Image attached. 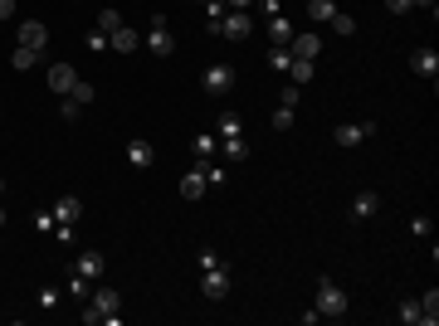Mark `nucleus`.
Instances as JSON below:
<instances>
[{
	"label": "nucleus",
	"instance_id": "f257e3e1",
	"mask_svg": "<svg viewBox=\"0 0 439 326\" xmlns=\"http://www.w3.org/2000/svg\"><path fill=\"white\" fill-rule=\"evenodd\" d=\"M313 307H318V317H332V322H337V317H346L351 297H346V288H342L337 278H318V302H313Z\"/></svg>",
	"mask_w": 439,
	"mask_h": 326
},
{
	"label": "nucleus",
	"instance_id": "f03ea898",
	"mask_svg": "<svg viewBox=\"0 0 439 326\" xmlns=\"http://www.w3.org/2000/svg\"><path fill=\"white\" fill-rule=\"evenodd\" d=\"M229 288H234V273H229V263L219 258V263H210V268H205V278H201V292H205L210 302H224V297H229Z\"/></svg>",
	"mask_w": 439,
	"mask_h": 326
},
{
	"label": "nucleus",
	"instance_id": "7ed1b4c3",
	"mask_svg": "<svg viewBox=\"0 0 439 326\" xmlns=\"http://www.w3.org/2000/svg\"><path fill=\"white\" fill-rule=\"evenodd\" d=\"M219 34L234 39V44L249 39V34H254V15H249V10H224V15H219Z\"/></svg>",
	"mask_w": 439,
	"mask_h": 326
},
{
	"label": "nucleus",
	"instance_id": "20e7f679",
	"mask_svg": "<svg viewBox=\"0 0 439 326\" xmlns=\"http://www.w3.org/2000/svg\"><path fill=\"white\" fill-rule=\"evenodd\" d=\"M142 44H147L156 59H171V54H176V39H171V29H166V20H161V15L151 20V34H142Z\"/></svg>",
	"mask_w": 439,
	"mask_h": 326
},
{
	"label": "nucleus",
	"instance_id": "39448f33",
	"mask_svg": "<svg viewBox=\"0 0 439 326\" xmlns=\"http://www.w3.org/2000/svg\"><path fill=\"white\" fill-rule=\"evenodd\" d=\"M332 136H337V146H346V151H351V146H361V141H371V136H376V122H371V117H366V122H342Z\"/></svg>",
	"mask_w": 439,
	"mask_h": 326
},
{
	"label": "nucleus",
	"instance_id": "423d86ee",
	"mask_svg": "<svg viewBox=\"0 0 439 326\" xmlns=\"http://www.w3.org/2000/svg\"><path fill=\"white\" fill-rule=\"evenodd\" d=\"M122 156H127V166H132V171H151V166H156V146H151L147 136H132Z\"/></svg>",
	"mask_w": 439,
	"mask_h": 326
},
{
	"label": "nucleus",
	"instance_id": "0eeeda50",
	"mask_svg": "<svg viewBox=\"0 0 439 326\" xmlns=\"http://www.w3.org/2000/svg\"><path fill=\"white\" fill-rule=\"evenodd\" d=\"M201 88H205L210 98H224V93L234 88V69H229V64H210L205 78H201Z\"/></svg>",
	"mask_w": 439,
	"mask_h": 326
},
{
	"label": "nucleus",
	"instance_id": "6e6552de",
	"mask_svg": "<svg viewBox=\"0 0 439 326\" xmlns=\"http://www.w3.org/2000/svg\"><path fill=\"white\" fill-rule=\"evenodd\" d=\"M74 273H83L88 283H98V278L108 273V258H103V248H83V253H79V263H74Z\"/></svg>",
	"mask_w": 439,
	"mask_h": 326
},
{
	"label": "nucleus",
	"instance_id": "1a4fd4ad",
	"mask_svg": "<svg viewBox=\"0 0 439 326\" xmlns=\"http://www.w3.org/2000/svg\"><path fill=\"white\" fill-rule=\"evenodd\" d=\"M15 39H20L25 49H34V54H44V44H49V29H44V20H25Z\"/></svg>",
	"mask_w": 439,
	"mask_h": 326
},
{
	"label": "nucleus",
	"instance_id": "9d476101",
	"mask_svg": "<svg viewBox=\"0 0 439 326\" xmlns=\"http://www.w3.org/2000/svg\"><path fill=\"white\" fill-rule=\"evenodd\" d=\"M44 78H49V88H54L59 98H69V93H74V83H79L74 64H49V73H44Z\"/></svg>",
	"mask_w": 439,
	"mask_h": 326
},
{
	"label": "nucleus",
	"instance_id": "9b49d317",
	"mask_svg": "<svg viewBox=\"0 0 439 326\" xmlns=\"http://www.w3.org/2000/svg\"><path fill=\"white\" fill-rule=\"evenodd\" d=\"M288 54H293V59H318V54H323V34H318V29H313V34H293V39H288Z\"/></svg>",
	"mask_w": 439,
	"mask_h": 326
},
{
	"label": "nucleus",
	"instance_id": "f8f14e48",
	"mask_svg": "<svg viewBox=\"0 0 439 326\" xmlns=\"http://www.w3.org/2000/svg\"><path fill=\"white\" fill-rule=\"evenodd\" d=\"M108 49H112V54H137V49H142V34L127 29V24H117V29L108 34Z\"/></svg>",
	"mask_w": 439,
	"mask_h": 326
},
{
	"label": "nucleus",
	"instance_id": "ddd939ff",
	"mask_svg": "<svg viewBox=\"0 0 439 326\" xmlns=\"http://www.w3.org/2000/svg\"><path fill=\"white\" fill-rule=\"evenodd\" d=\"M410 69H415L420 78H435V73H439V54L430 49V44H420V49L410 54Z\"/></svg>",
	"mask_w": 439,
	"mask_h": 326
},
{
	"label": "nucleus",
	"instance_id": "4468645a",
	"mask_svg": "<svg viewBox=\"0 0 439 326\" xmlns=\"http://www.w3.org/2000/svg\"><path fill=\"white\" fill-rule=\"evenodd\" d=\"M351 215L356 219H376L381 215V195H376V190H361V195L351 200Z\"/></svg>",
	"mask_w": 439,
	"mask_h": 326
},
{
	"label": "nucleus",
	"instance_id": "2eb2a0df",
	"mask_svg": "<svg viewBox=\"0 0 439 326\" xmlns=\"http://www.w3.org/2000/svg\"><path fill=\"white\" fill-rule=\"evenodd\" d=\"M205 185H210V180H205V171H201V166L181 176V195H186V200H201V195H205Z\"/></svg>",
	"mask_w": 439,
	"mask_h": 326
},
{
	"label": "nucleus",
	"instance_id": "dca6fc26",
	"mask_svg": "<svg viewBox=\"0 0 439 326\" xmlns=\"http://www.w3.org/2000/svg\"><path fill=\"white\" fill-rule=\"evenodd\" d=\"M396 322H405V326H425V312H420V297H405V302L396 307Z\"/></svg>",
	"mask_w": 439,
	"mask_h": 326
},
{
	"label": "nucleus",
	"instance_id": "f3484780",
	"mask_svg": "<svg viewBox=\"0 0 439 326\" xmlns=\"http://www.w3.org/2000/svg\"><path fill=\"white\" fill-rule=\"evenodd\" d=\"M79 215H83V205H79L74 195H59V200H54V219H59V224H74Z\"/></svg>",
	"mask_w": 439,
	"mask_h": 326
},
{
	"label": "nucleus",
	"instance_id": "a211bd4d",
	"mask_svg": "<svg viewBox=\"0 0 439 326\" xmlns=\"http://www.w3.org/2000/svg\"><path fill=\"white\" fill-rule=\"evenodd\" d=\"M219 156H224V161H244V156H249V141H244V136H224V141H219Z\"/></svg>",
	"mask_w": 439,
	"mask_h": 326
},
{
	"label": "nucleus",
	"instance_id": "6ab92c4d",
	"mask_svg": "<svg viewBox=\"0 0 439 326\" xmlns=\"http://www.w3.org/2000/svg\"><path fill=\"white\" fill-rule=\"evenodd\" d=\"M332 15H337V0H308V20L313 24H327Z\"/></svg>",
	"mask_w": 439,
	"mask_h": 326
},
{
	"label": "nucleus",
	"instance_id": "aec40b11",
	"mask_svg": "<svg viewBox=\"0 0 439 326\" xmlns=\"http://www.w3.org/2000/svg\"><path fill=\"white\" fill-rule=\"evenodd\" d=\"M269 39H273V44H288V39H293V24H288V15H273V20H269Z\"/></svg>",
	"mask_w": 439,
	"mask_h": 326
},
{
	"label": "nucleus",
	"instance_id": "412c9836",
	"mask_svg": "<svg viewBox=\"0 0 439 326\" xmlns=\"http://www.w3.org/2000/svg\"><path fill=\"white\" fill-rule=\"evenodd\" d=\"M288 83H298V88L313 83V59H293V64H288Z\"/></svg>",
	"mask_w": 439,
	"mask_h": 326
},
{
	"label": "nucleus",
	"instance_id": "4be33fe9",
	"mask_svg": "<svg viewBox=\"0 0 439 326\" xmlns=\"http://www.w3.org/2000/svg\"><path fill=\"white\" fill-rule=\"evenodd\" d=\"M288 64H293L288 44H273V49H269V69H273V73H288Z\"/></svg>",
	"mask_w": 439,
	"mask_h": 326
},
{
	"label": "nucleus",
	"instance_id": "5701e85b",
	"mask_svg": "<svg viewBox=\"0 0 439 326\" xmlns=\"http://www.w3.org/2000/svg\"><path fill=\"white\" fill-rule=\"evenodd\" d=\"M215 136H219V141H224V136H239V117H234V112H219Z\"/></svg>",
	"mask_w": 439,
	"mask_h": 326
},
{
	"label": "nucleus",
	"instance_id": "b1692460",
	"mask_svg": "<svg viewBox=\"0 0 439 326\" xmlns=\"http://www.w3.org/2000/svg\"><path fill=\"white\" fill-rule=\"evenodd\" d=\"M69 98H74V103H79V108H88V103H93V98H98V88H93V83H83V78H79V83H74V93H69Z\"/></svg>",
	"mask_w": 439,
	"mask_h": 326
},
{
	"label": "nucleus",
	"instance_id": "393cba45",
	"mask_svg": "<svg viewBox=\"0 0 439 326\" xmlns=\"http://www.w3.org/2000/svg\"><path fill=\"white\" fill-rule=\"evenodd\" d=\"M34 59H39V54H34V49H25V44H15V54H10V64H15V69H34Z\"/></svg>",
	"mask_w": 439,
	"mask_h": 326
},
{
	"label": "nucleus",
	"instance_id": "a878e982",
	"mask_svg": "<svg viewBox=\"0 0 439 326\" xmlns=\"http://www.w3.org/2000/svg\"><path fill=\"white\" fill-rule=\"evenodd\" d=\"M201 171H205V180H210V185H219V180H224V166H219V161H210V156H201Z\"/></svg>",
	"mask_w": 439,
	"mask_h": 326
},
{
	"label": "nucleus",
	"instance_id": "bb28decb",
	"mask_svg": "<svg viewBox=\"0 0 439 326\" xmlns=\"http://www.w3.org/2000/svg\"><path fill=\"white\" fill-rule=\"evenodd\" d=\"M196 151H201V156H215V151H219V136L201 132V136H196Z\"/></svg>",
	"mask_w": 439,
	"mask_h": 326
},
{
	"label": "nucleus",
	"instance_id": "cd10ccee",
	"mask_svg": "<svg viewBox=\"0 0 439 326\" xmlns=\"http://www.w3.org/2000/svg\"><path fill=\"white\" fill-rule=\"evenodd\" d=\"M298 93H303L298 83H283V93H278V108H298Z\"/></svg>",
	"mask_w": 439,
	"mask_h": 326
},
{
	"label": "nucleus",
	"instance_id": "c85d7f7f",
	"mask_svg": "<svg viewBox=\"0 0 439 326\" xmlns=\"http://www.w3.org/2000/svg\"><path fill=\"white\" fill-rule=\"evenodd\" d=\"M327 24H332V29H337V34H351V29H356V20H351V15H342V10L332 15Z\"/></svg>",
	"mask_w": 439,
	"mask_h": 326
},
{
	"label": "nucleus",
	"instance_id": "c756f323",
	"mask_svg": "<svg viewBox=\"0 0 439 326\" xmlns=\"http://www.w3.org/2000/svg\"><path fill=\"white\" fill-rule=\"evenodd\" d=\"M293 117H298V108H278V112H273V127H278V132H288V127H293Z\"/></svg>",
	"mask_w": 439,
	"mask_h": 326
},
{
	"label": "nucleus",
	"instance_id": "7c9ffc66",
	"mask_svg": "<svg viewBox=\"0 0 439 326\" xmlns=\"http://www.w3.org/2000/svg\"><path fill=\"white\" fill-rule=\"evenodd\" d=\"M117 24H122V15H117V10H103V15H98V29H103V34H112Z\"/></svg>",
	"mask_w": 439,
	"mask_h": 326
},
{
	"label": "nucleus",
	"instance_id": "2f4dec72",
	"mask_svg": "<svg viewBox=\"0 0 439 326\" xmlns=\"http://www.w3.org/2000/svg\"><path fill=\"white\" fill-rule=\"evenodd\" d=\"M88 49L103 54V49H108V34H103V29H88Z\"/></svg>",
	"mask_w": 439,
	"mask_h": 326
},
{
	"label": "nucleus",
	"instance_id": "473e14b6",
	"mask_svg": "<svg viewBox=\"0 0 439 326\" xmlns=\"http://www.w3.org/2000/svg\"><path fill=\"white\" fill-rule=\"evenodd\" d=\"M59 219H54V210H34V229H54Z\"/></svg>",
	"mask_w": 439,
	"mask_h": 326
},
{
	"label": "nucleus",
	"instance_id": "72a5a7b5",
	"mask_svg": "<svg viewBox=\"0 0 439 326\" xmlns=\"http://www.w3.org/2000/svg\"><path fill=\"white\" fill-rule=\"evenodd\" d=\"M59 117H64V122H79V103H74V98H64V108H59Z\"/></svg>",
	"mask_w": 439,
	"mask_h": 326
},
{
	"label": "nucleus",
	"instance_id": "f704fd0d",
	"mask_svg": "<svg viewBox=\"0 0 439 326\" xmlns=\"http://www.w3.org/2000/svg\"><path fill=\"white\" fill-rule=\"evenodd\" d=\"M386 10L391 15H405V10H415V0H386Z\"/></svg>",
	"mask_w": 439,
	"mask_h": 326
},
{
	"label": "nucleus",
	"instance_id": "c9c22d12",
	"mask_svg": "<svg viewBox=\"0 0 439 326\" xmlns=\"http://www.w3.org/2000/svg\"><path fill=\"white\" fill-rule=\"evenodd\" d=\"M410 229H415L420 239H430V219H425V215H415V219H410Z\"/></svg>",
	"mask_w": 439,
	"mask_h": 326
},
{
	"label": "nucleus",
	"instance_id": "e433bc0d",
	"mask_svg": "<svg viewBox=\"0 0 439 326\" xmlns=\"http://www.w3.org/2000/svg\"><path fill=\"white\" fill-rule=\"evenodd\" d=\"M15 10H20V0H0V20H15Z\"/></svg>",
	"mask_w": 439,
	"mask_h": 326
},
{
	"label": "nucleus",
	"instance_id": "4c0bfd02",
	"mask_svg": "<svg viewBox=\"0 0 439 326\" xmlns=\"http://www.w3.org/2000/svg\"><path fill=\"white\" fill-rule=\"evenodd\" d=\"M224 5H229V10H249L254 0H224Z\"/></svg>",
	"mask_w": 439,
	"mask_h": 326
},
{
	"label": "nucleus",
	"instance_id": "58836bf2",
	"mask_svg": "<svg viewBox=\"0 0 439 326\" xmlns=\"http://www.w3.org/2000/svg\"><path fill=\"white\" fill-rule=\"evenodd\" d=\"M0 229H5V210H0Z\"/></svg>",
	"mask_w": 439,
	"mask_h": 326
},
{
	"label": "nucleus",
	"instance_id": "ea45409f",
	"mask_svg": "<svg viewBox=\"0 0 439 326\" xmlns=\"http://www.w3.org/2000/svg\"><path fill=\"white\" fill-rule=\"evenodd\" d=\"M0 195H5V180H0Z\"/></svg>",
	"mask_w": 439,
	"mask_h": 326
}]
</instances>
